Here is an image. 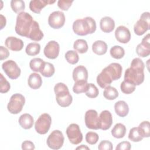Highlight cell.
<instances>
[{
    "label": "cell",
    "instance_id": "1",
    "mask_svg": "<svg viewBox=\"0 0 150 150\" xmlns=\"http://www.w3.org/2000/svg\"><path fill=\"white\" fill-rule=\"evenodd\" d=\"M145 65L142 60L138 58H134L131 63V66L128 68L124 74V80L139 86L144 80V70Z\"/></svg>",
    "mask_w": 150,
    "mask_h": 150
},
{
    "label": "cell",
    "instance_id": "2",
    "mask_svg": "<svg viewBox=\"0 0 150 150\" xmlns=\"http://www.w3.org/2000/svg\"><path fill=\"white\" fill-rule=\"evenodd\" d=\"M33 22L34 20L29 13L25 12L19 13L16 17L15 28L16 33L21 36L28 38Z\"/></svg>",
    "mask_w": 150,
    "mask_h": 150
},
{
    "label": "cell",
    "instance_id": "3",
    "mask_svg": "<svg viewBox=\"0 0 150 150\" xmlns=\"http://www.w3.org/2000/svg\"><path fill=\"white\" fill-rule=\"evenodd\" d=\"M74 32L79 36L93 33L96 30V23L91 17H86L76 20L73 23Z\"/></svg>",
    "mask_w": 150,
    "mask_h": 150
},
{
    "label": "cell",
    "instance_id": "4",
    "mask_svg": "<svg viewBox=\"0 0 150 150\" xmlns=\"http://www.w3.org/2000/svg\"><path fill=\"white\" fill-rule=\"evenodd\" d=\"M57 103L62 107L69 106L73 101L67 86L63 83H58L54 87Z\"/></svg>",
    "mask_w": 150,
    "mask_h": 150
},
{
    "label": "cell",
    "instance_id": "5",
    "mask_svg": "<svg viewBox=\"0 0 150 150\" xmlns=\"http://www.w3.org/2000/svg\"><path fill=\"white\" fill-rule=\"evenodd\" d=\"M25 103V97L21 94L15 93L10 98L7 105L8 110L11 114H17L22 110Z\"/></svg>",
    "mask_w": 150,
    "mask_h": 150
},
{
    "label": "cell",
    "instance_id": "6",
    "mask_svg": "<svg viewBox=\"0 0 150 150\" xmlns=\"http://www.w3.org/2000/svg\"><path fill=\"white\" fill-rule=\"evenodd\" d=\"M150 13L148 12L141 14L140 19L135 23L134 30L136 35L141 36L150 28Z\"/></svg>",
    "mask_w": 150,
    "mask_h": 150
},
{
    "label": "cell",
    "instance_id": "7",
    "mask_svg": "<svg viewBox=\"0 0 150 150\" xmlns=\"http://www.w3.org/2000/svg\"><path fill=\"white\" fill-rule=\"evenodd\" d=\"M52 124V118L49 114L43 113L41 114L35 124L36 131L39 134H46L50 127Z\"/></svg>",
    "mask_w": 150,
    "mask_h": 150
},
{
    "label": "cell",
    "instance_id": "8",
    "mask_svg": "<svg viewBox=\"0 0 150 150\" xmlns=\"http://www.w3.org/2000/svg\"><path fill=\"white\" fill-rule=\"evenodd\" d=\"M64 138L62 132L59 130H54L47 138V145L52 149L61 148L64 143Z\"/></svg>",
    "mask_w": 150,
    "mask_h": 150
},
{
    "label": "cell",
    "instance_id": "9",
    "mask_svg": "<svg viewBox=\"0 0 150 150\" xmlns=\"http://www.w3.org/2000/svg\"><path fill=\"white\" fill-rule=\"evenodd\" d=\"M2 68L5 74L11 79H16L21 74V69L16 63L12 60H8L4 62L2 64Z\"/></svg>",
    "mask_w": 150,
    "mask_h": 150
},
{
    "label": "cell",
    "instance_id": "10",
    "mask_svg": "<svg viewBox=\"0 0 150 150\" xmlns=\"http://www.w3.org/2000/svg\"><path fill=\"white\" fill-rule=\"evenodd\" d=\"M66 134L72 144L77 145L83 140V134L79 126L76 124H71L69 125L66 129Z\"/></svg>",
    "mask_w": 150,
    "mask_h": 150
},
{
    "label": "cell",
    "instance_id": "11",
    "mask_svg": "<svg viewBox=\"0 0 150 150\" xmlns=\"http://www.w3.org/2000/svg\"><path fill=\"white\" fill-rule=\"evenodd\" d=\"M65 23V16L63 12L60 11H54L51 13L48 18L49 26L54 29H60Z\"/></svg>",
    "mask_w": 150,
    "mask_h": 150
},
{
    "label": "cell",
    "instance_id": "12",
    "mask_svg": "<svg viewBox=\"0 0 150 150\" xmlns=\"http://www.w3.org/2000/svg\"><path fill=\"white\" fill-rule=\"evenodd\" d=\"M85 124L86 127L91 129H100L99 117L94 110H89L85 114Z\"/></svg>",
    "mask_w": 150,
    "mask_h": 150
},
{
    "label": "cell",
    "instance_id": "13",
    "mask_svg": "<svg viewBox=\"0 0 150 150\" xmlns=\"http://www.w3.org/2000/svg\"><path fill=\"white\" fill-rule=\"evenodd\" d=\"M59 51V44L54 40H50L46 45L43 52L46 57L50 59H55L58 57Z\"/></svg>",
    "mask_w": 150,
    "mask_h": 150
},
{
    "label": "cell",
    "instance_id": "14",
    "mask_svg": "<svg viewBox=\"0 0 150 150\" xmlns=\"http://www.w3.org/2000/svg\"><path fill=\"white\" fill-rule=\"evenodd\" d=\"M137 54L142 57H145L150 54V37L147 34L142 39L141 43L138 44L136 48Z\"/></svg>",
    "mask_w": 150,
    "mask_h": 150
},
{
    "label": "cell",
    "instance_id": "15",
    "mask_svg": "<svg viewBox=\"0 0 150 150\" xmlns=\"http://www.w3.org/2000/svg\"><path fill=\"white\" fill-rule=\"evenodd\" d=\"M115 37L119 42L127 43L130 40L131 35L129 30L127 27L121 25L115 29Z\"/></svg>",
    "mask_w": 150,
    "mask_h": 150
},
{
    "label": "cell",
    "instance_id": "16",
    "mask_svg": "<svg viewBox=\"0 0 150 150\" xmlns=\"http://www.w3.org/2000/svg\"><path fill=\"white\" fill-rule=\"evenodd\" d=\"M105 70L111 77L112 81L119 79L122 74V67L118 63H112L104 68Z\"/></svg>",
    "mask_w": 150,
    "mask_h": 150
},
{
    "label": "cell",
    "instance_id": "17",
    "mask_svg": "<svg viewBox=\"0 0 150 150\" xmlns=\"http://www.w3.org/2000/svg\"><path fill=\"white\" fill-rule=\"evenodd\" d=\"M100 129L107 130L112 124V117L111 112L108 110L103 111L99 115Z\"/></svg>",
    "mask_w": 150,
    "mask_h": 150
},
{
    "label": "cell",
    "instance_id": "18",
    "mask_svg": "<svg viewBox=\"0 0 150 150\" xmlns=\"http://www.w3.org/2000/svg\"><path fill=\"white\" fill-rule=\"evenodd\" d=\"M5 44L9 49L12 51H20L24 45L22 40L14 36L8 37L5 41Z\"/></svg>",
    "mask_w": 150,
    "mask_h": 150
},
{
    "label": "cell",
    "instance_id": "19",
    "mask_svg": "<svg viewBox=\"0 0 150 150\" xmlns=\"http://www.w3.org/2000/svg\"><path fill=\"white\" fill-rule=\"evenodd\" d=\"M55 1L50 0H32L30 1L29 8L35 13H40L42 9L48 4L54 3Z\"/></svg>",
    "mask_w": 150,
    "mask_h": 150
},
{
    "label": "cell",
    "instance_id": "20",
    "mask_svg": "<svg viewBox=\"0 0 150 150\" xmlns=\"http://www.w3.org/2000/svg\"><path fill=\"white\" fill-rule=\"evenodd\" d=\"M73 79L75 82L81 80L87 81L88 71L87 69L82 65L75 67L73 71Z\"/></svg>",
    "mask_w": 150,
    "mask_h": 150
},
{
    "label": "cell",
    "instance_id": "21",
    "mask_svg": "<svg viewBox=\"0 0 150 150\" xmlns=\"http://www.w3.org/2000/svg\"><path fill=\"white\" fill-rule=\"evenodd\" d=\"M100 26L103 32L105 33H110L114 30L115 28V22L113 19L111 17L105 16L101 19Z\"/></svg>",
    "mask_w": 150,
    "mask_h": 150
},
{
    "label": "cell",
    "instance_id": "22",
    "mask_svg": "<svg viewBox=\"0 0 150 150\" xmlns=\"http://www.w3.org/2000/svg\"><path fill=\"white\" fill-rule=\"evenodd\" d=\"M44 36L43 32L40 30L38 22L34 21L32 29L29 35L28 38L33 41H40Z\"/></svg>",
    "mask_w": 150,
    "mask_h": 150
},
{
    "label": "cell",
    "instance_id": "23",
    "mask_svg": "<svg viewBox=\"0 0 150 150\" xmlns=\"http://www.w3.org/2000/svg\"><path fill=\"white\" fill-rule=\"evenodd\" d=\"M112 82V80L104 69L97 77V83L102 88H104L106 87L110 86Z\"/></svg>",
    "mask_w": 150,
    "mask_h": 150
},
{
    "label": "cell",
    "instance_id": "24",
    "mask_svg": "<svg viewBox=\"0 0 150 150\" xmlns=\"http://www.w3.org/2000/svg\"><path fill=\"white\" fill-rule=\"evenodd\" d=\"M114 110L115 113L120 117H125L129 112V107L127 103L120 100L116 102L114 104Z\"/></svg>",
    "mask_w": 150,
    "mask_h": 150
},
{
    "label": "cell",
    "instance_id": "25",
    "mask_svg": "<svg viewBox=\"0 0 150 150\" xmlns=\"http://www.w3.org/2000/svg\"><path fill=\"white\" fill-rule=\"evenodd\" d=\"M18 122L22 128L25 129H28L32 127L34 123V120L30 114L25 113L20 116Z\"/></svg>",
    "mask_w": 150,
    "mask_h": 150
},
{
    "label": "cell",
    "instance_id": "26",
    "mask_svg": "<svg viewBox=\"0 0 150 150\" xmlns=\"http://www.w3.org/2000/svg\"><path fill=\"white\" fill-rule=\"evenodd\" d=\"M29 86L33 89L36 90L40 88L42 84V79L41 76L36 73H33L30 74L28 80Z\"/></svg>",
    "mask_w": 150,
    "mask_h": 150
},
{
    "label": "cell",
    "instance_id": "27",
    "mask_svg": "<svg viewBox=\"0 0 150 150\" xmlns=\"http://www.w3.org/2000/svg\"><path fill=\"white\" fill-rule=\"evenodd\" d=\"M92 50L97 55H103L107 51V45L103 40H96L92 45Z\"/></svg>",
    "mask_w": 150,
    "mask_h": 150
},
{
    "label": "cell",
    "instance_id": "28",
    "mask_svg": "<svg viewBox=\"0 0 150 150\" xmlns=\"http://www.w3.org/2000/svg\"><path fill=\"white\" fill-rule=\"evenodd\" d=\"M126 133V127L121 123L116 124L111 130L112 135L115 138H123Z\"/></svg>",
    "mask_w": 150,
    "mask_h": 150
},
{
    "label": "cell",
    "instance_id": "29",
    "mask_svg": "<svg viewBox=\"0 0 150 150\" xmlns=\"http://www.w3.org/2000/svg\"><path fill=\"white\" fill-rule=\"evenodd\" d=\"M55 72V69L53 64L49 62H44L40 71L41 74L46 77H52Z\"/></svg>",
    "mask_w": 150,
    "mask_h": 150
},
{
    "label": "cell",
    "instance_id": "30",
    "mask_svg": "<svg viewBox=\"0 0 150 150\" xmlns=\"http://www.w3.org/2000/svg\"><path fill=\"white\" fill-rule=\"evenodd\" d=\"M103 91L104 97L109 100H113L118 97V92L117 90L112 86H108L104 88Z\"/></svg>",
    "mask_w": 150,
    "mask_h": 150
},
{
    "label": "cell",
    "instance_id": "31",
    "mask_svg": "<svg viewBox=\"0 0 150 150\" xmlns=\"http://www.w3.org/2000/svg\"><path fill=\"white\" fill-rule=\"evenodd\" d=\"M73 48L80 53H84L88 50V45L84 39H77L73 44Z\"/></svg>",
    "mask_w": 150,
    "mask_h": 150
},
{
    "label": "cell",
    "instance_id": "32",
    "mask_svg": "<svg viewBox=\"0 0 150 150\" xmlns=\"http://www.w3.org/2000/svg\"><path fill=\"white\" fill-rule=\"evenodd\" d=\"M88 83L86 80H81L76 81L73 87V91L76 94L86 93L88 88Z\"/></svg>",
    "mask_w": 150,
    "mask_h": 150
},
{
    "label": "cell",
    "instance_id": "33",
    "mask_svg": "<svg viewBox=\"0 0 150 150\" xmlns=\"http://www.w3.org/2000/svg\"><path fill=\"white\" fill-rule=\"evenodd\" d=\"M40 50V45L38 43H30L25 49V52L28 56H36L39 53Z\"/></svg>",
    "mask_w": 150,
    "mask_h": 150
},
{
    "label": "cell",
    "instance_id": "34",
    "mask_svg": "<svg viewBox=\"0 0 150 150\" xmlns=\"http://www.w3.org/2000/svg\"><path fill=\"white\" fill-rule=\"evenodd\" d=\"M110 55L114 59H120L124 56L125 50L123 47L120 46L115 45L112 46L110 50Z\"/></svg>",
    "mask_w": 150,
    "mask_h": 150
},
{
    "label": "cell",
    "instance_id": "35",
    "mask_svg": "<svg viewBox=\"0 0 150 150\" xmlns=\"http://www.w3.org/2000/svg\"><path fill=\"white\" fill-rule=\"evenodd\" d=\"M11 7L15 13L23 12L25 8V2L22 0H12L11 1Z\"/></svg>",
    "mask_w": 150,
    "mask_h": 150
},
{
    "label": "cell",
    "instance_id": "36",
    "mask_svg": "<svg viewBox=\"0 0 150 150\" xmlns=\"http://www.w3.org/2000/svg\"><path fill=\"white\" fill-rule=\"evenodd\" d=\"M44 60L40 58H33L31 59L29 63L30 69L35 72H40L42 67L44 63Z\"/></svg>",
    "mask_w": 150,
    "mask_h": 150
},
{
    "label": "cell",
    "instance_id": "37",
    "mask_svg": "<svg viewBox=\"0 0 150 150\" xmlns=\"http://www.w3.org/2000/svg\"><path fill=\"white\" fill-rule=\"evenodd\" d=\"M138 128L143 138H148L150 136V126L148 121H142L139 124Z\"/></svg>",
    "mask_w": 150,
    "mask_h": 150
},
{
    "label": "cell",
    "instance_id": "38",
    "mask_svg": "<svg viewBox=\"0 0 150 150\" xmlns=\"http://www.w3.org/2000/svg\"><path fill=\"white\" fill-rule=\"evenodd\" d=\"M128 138L133 142H139L144 138L142 137L141 132L138 127H134L129 130Z\"/></svg>",
    "mask_w": 150,
    "mask_h": 150
},
{
    "label": "cell",
    "instance_id": "39",
    "mask_svg": "<svg viewBox=\"0 0 150 150\" xmlns=\"http://www.w3.org/2000/svg\"><path fill=\"white\" fill-rule=\"evenodd\" d=\"M65 59L69 63L75 64L79 62V57L75 50H69L65 53Z\"/></svg>",
    "mask_w": 150,
    "mask_h": 150
},
{
    "label": "cell",
    "instance_id": "40",
    "mask_svg": "<svg viewBox=\"0 0 150 150\" xmlns=\"http://www.w3.org/2000/svg\"><path fill=\"white\" fill-rule=\"evenodd\" d=\"M120 88L122 93L126 94H131L135 91V86L131 83L124 80L121 83Z\"/></svg>",
    "mask_w": 150,
    "mask_h": 150
},
{
    "label": "cell",
    "instance_id": "41",
    "mask_svg": "<svg viewBox=\"0 0 150 150\" xmlns=\"http://www.w3.org/2000/svg\"><path fill=\"white\" fill-rule=\"evenodd\" d=\"M86 95L91 98H96L99 94L98 88L93 83H88V88L86 91Z\"/></svg>",
    "mask_w": 150,
    "mask_h": 150
},
{
    "label": "cell",
    "instance_id": "42",
    "mask_svg": "<svg viewBox=\"0 0 150 150\" xmlns=\"http://www.w3.org/2000/svg\"><path fill=\"white\" fill-rule=\"evenodd\" d=\"M11 86L9 83L4 77L2 73L0 74V92L6 93L10 90Z\"/></svg>",
    "mask_w": 150,
    "mask_h": 150
},
{
    "label": "cell",
    "instance_id": "43",
    "mask_svg": "<svg viewBox=\"0 0 150 150\" xmlns=\"http://www.w3.org/2000/svg\"><path fill=\"white\" fill-rule=\"evenodd\" d=\"M99 136L98 135L94 132H88L86 135V142L90 145L96 144L98 141Z\"/></svg>",
    "mask_w": 150,
    "mask_h": 150
},
{
    "label": "cell",
    "instance_id": "44",
    "mask_svg": "<svg viewBox=\"0 0 150 150\" xmlns=\"http://www.w3.org/2000/svg\"><path fill=\"white\" fill-rule=\"evenodd\" d=\"M73 1H66V0H59L57 2L58 7L63 11H67L71 6Z\"/></svg>",
    "mask_w": 150,
    "mask_h": 150
},
{
    "label": "cell",
    "instance_id": "45",
    "mask_svg": "<svg viewBox=\"0 0 150 150\" xmlns=\"http://www.w3.org/2000/svg\"><path fill=\"white\" fill-rule=\"evenodd\" d=\"M112 143L108 140L101 141L98 146L99 150H112Z\"/></svg>",
    "mask_w": 150,
    "mask_h": 150
},
{
    "label": "cell",
    "instance_id": "46",
    "mask_svg": "<svg viewBox=\"0 0 150 150\" xmlns=\"http://www.w3.org/2000/svg\"><path fill=\"white\" fill-rule=\"evenodd\" d=\"M131 149V144L128 141H122L120 142L116 146V150H129Z\"/></svg>",
    "mask_w": 150,
    "mask_h": 150
},
{
    "label": "cell",
    "instance_id": "47",
    "mask_svg": "<svg viewBox=\"0 0 150 150\" xmlns=\"http://www.w3.org/2000/svg\"><path fill=\"white\" fill-rule=\"evenodd\" d=\"M9 56V52L3 46H0V60H3L6 59Z\"/></svg>",
    "mask_w": 150,
    "mask_h": 150
},
{
    "label": "cell",
    "instance_id": "48",
    "mask_svg": "<svg viewBox=\"0 0 150 150\" xmlns=\"http://www.w3.org/2000/svg\"><path fill=\"white\" fill-rule=\"evenodd\" d=\"M35 148L34 144L30 141H25L22 144V149H34Z\"/></svg>",
    "mask_w": 150,
    "mask_h": 150
},
{
    "label": "cell",
    "instance_id": "49",
    "mask_svg": "<svg viewBox=\"0 0 150 150\" xmlns=\"http://www.w3.org/2000/svg\"><path fill=\"white\" fill-rule=\"evenodd\" d=\"M6 18L2 14L1 15V29H2L6 25Z\"/></svg>",
    "mask_w": 150,
    "mask_h": 150
},
{
    "label": "cell",
    "instance_id": "50",
    "mask_svg": "<svg viewBox=\"0 0 150 150\" xmlns=\"http://www.w3.org/2000/svg\"><path fill=\"white\" fill-rule=\"evenodd\" d=\"M76 149H84V150L87 149V150H90V148L85 145H81L80 146L77 147Z\"/></svg>",
    "mask_w": 150,
    "mask_h": 150
}]
</instances>
